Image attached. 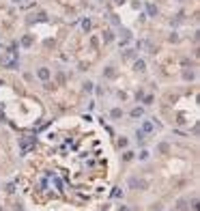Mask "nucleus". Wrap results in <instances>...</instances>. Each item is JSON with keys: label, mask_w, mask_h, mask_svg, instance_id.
Wrapping results in <instances>:
<instances>
[{"label": "nucleus", "mask_w": 200, "mask_h": 211, "mask_svg": "<svg viewBox=\"0 0 200 211\" xmlns=\"http://www.w3.org/2000/svg\"><path fill=\"white\" fill-rule=\"evenodd\" d=\"M112 39H114L112 30H106V32H103V41H112Z\"/></svg>", "instance_id": "2eb2a0df"}, {"label": "nucleus", "mask_w": 200, "mask_h": 211, "mask_svg": "<svg viewBox=\"0 0 200 211\" xmlns=\"http://www.w3.org/2000/svg\"><path fill=\"white\" fill-rule=\"evenodd\" d=\"M134 69H136V71H144V69H146V63H144V60H136V63H134Z\"/></svg>", "instance_id": "20e7f679"}, {"label": "nucleus", "mask_w": 200, "mask_h": 211, "mask_svg": "<svg viewBox=\"0 0 200 211\" xmlns=\"http://www.w3.org/2000/svg\"><path fill=\"white\" fill-rule=\"evenodd\" d=\"M136 138L142 142V140H144V131H142V129H138V131H136Z\"/></svg>", "instance_id": "f3484780"}, {"label": "nucleus", "mask_w": 200, "mask_h": 211, "mask_svg": "<svg viewBox=\"0 0 200 211\" xmlns=\"http://www.w3.org/2000/svg\"><path fill=\"white\" fill-rule=\"evenodd\" d=\"M22 45H24V48H30V45H32V37H30V35L22 37Z\"/></svg>", "instance_id": "39448f33"}, {"label": "nucleus", "mask_w": 200, "mask_h": 211, "mask_svg": "<svg viewBox=\"0 0 200 211\" xmlns=\"http://www.w3.org/2000/svg\"><path fill=\"white\" fill-rule=\"evenodd\" d=\"M114 2H116V5H125V0H114Z\"/></svg>", "instance_id": "4be33fe9"}, {"label": "nucleus", "mask_w": 200, "mask_h": 211, "mask_svg": "<svg viewBox=\"0 0 200 211\" xmlns=\"http://www.w3.org/2000/svg\"><path fill=\"white\" fill-rule=\"evenodd\" d=\"M153 129H155V125H153L151 121H146V123L142 125V131H144V134H148V131H153Z\"/></svg>", "instance_id": "6e6552de"}, {"label": "nucleus", "mask_w": 200, "mask_h": 211, "mask_svg": "<svg viewBox=\"0 0 200 211\" xmlns=\"http://www.w3.org/2000/svg\"><path fill=\"white\" fill-rule=\"evenodd\" d=\"M134 155H136V153H131V151H125V153H123V159H125V162H129V159H134Z\"/></svg>", "instance_id": "4468645a"}, {"label": "nucleus", "mask_w": 200, "mask_h": 211, "mask_svg": "<svg viewBox=\"0 0 200 211\" xmlns=\"http://www.w3.org/2000/svg\"><path fill=\"white\" fill-rule=\"evenodd\" d=\"M0 67H17V60H13L11 56H7V54H0Z\"/></svg>", "instance_id": "f257e3e1"}, {"label": "nucleus", "mask_w": 200, "mask_h": 211, "mask_svg": "<svg viewBox=\"0 0 200 211\" xmlns=\"http://www.w3.org/2000/svg\"><path fill=\"white\" fill-rule=\"evenodd\" d=\"M110 116H112V119H120V116H123V110H120V108H114V110L110 112Z\"/></svg>", "instance_id": "9d476101"}, {"label": "nucleus", "mask_w": 200, "mask_h": 211, "mask_svg": "<svg viewBox=\"0 0 200 211\" xmlns=\"http://www.w3.org/2000/svg\"><path fill=\"white\" fill-rule=\"evenodd\" d=\"M13 2H19V0H13Z\"/></svg>", "instance_id": "b1692460"}, {"label": "nucleus", "mask_w": 200, "mask_h": 211, "mask_svg": "<svg viewBox=\"0 0 200 211\" xmlns=\"http://www.w3.org/2000/svg\"><path fill=\"white\" fill-rule=\"evenodd\" d=\"M140 159H148V151H140Z\"/></svg>", "instance_id": "6ab92c4d"}, {"label": "nucleus", "mask_w": 200, "mask_h": 211, "mask_svg": "<svg viewBox=\"0 0 200 211\" xmlns=\"http://www.w3.org/2000/svg\"><path fill=\"white\" fill-rule=\"evenodd\" d=\"M106 78H110V80H112V78H116V71H114V67H108V69H106Z\"/></svg>", "instance_id": "9b49d317"}, {"label": "nucleus", "mask_w": 200, "mask_h": 211, "mask_svg": "<svg viewBox=\"0 0 200 211\" xmlns=\"http://www.w3.org/2000/svg\"><path fill=\"white\" fill-rule=\"evenodd\" d=\"M37 76H39V80L47 82V80H49V76H52V73H49V69H47V67H41L39 71H37Z\"/></svg>", "instance_id": "f03ea898"}, {"label": "nucleus", "mask_w": 200, "mask_h": 211, "mask_svg": "<svg viewBox=\"0 0 200 211\" xmlns=\"http://www.w3.org/2000/svg\"><path fill=\"white\" fill-rule=\"evenodd\" d=\"M129 185H131V187H138V190H146V187H148V183H146V181H140V179H131Z\"/></svg>", "instance_id": "7ed1b4c3"}, {"label": "nucleus", "mask_w": 200, "mask_h": 211, "mask_svg": "<svg viewBox=\"0 0 200 211\" xmlns=\"http://www.w3.org/2000/svg\"><path fill=\"white\" fill-rule=\"evenodd\" d=\"M192 211H198V200H196V198L192 200Z\"/></svg>", "instance_id": "aec40b11"}, {"label": "nucleus", "mask_w": 200, "mask_h": 211, "mask_svg": "<svg viewBox=\"0 0 200 211\" xmlns=\"http://www.w3.org/2000/svg\"><path fill=\"white\" fill-rule=\"evenodd\" d=\"M13 209H15V211H24V207H22V205H19V202H17V205H15V207H13Z\"/></svg>", "instance_id": "412c9836"}, {"label": "nucleus", "mask_w": 200, "mask_h": 211, "mask_svg": "<svg viewBox=\"0 0 200 211\" xmlns=\"http://www.w3.org/2000/svg\"><path fill=\"white\" fill-rule=\"evenodd\" d=\"M157 151H159V153H164V155H166V153H170V145H168V142H161V145H159V147H157Z\"/></svg>", "instance_id": "423d86ee"}, {"label": "nucleus", "mask_w": 200, "mask_h": 211, "mask_svg": "<svg viewBox=\"0 0 200 211\" xmlns=\"http://www.w3.org/2000/svg\"><path fill=\"white\" fill-rule=\"evenodd\" d=\"M183 78L185 80H194V71H183Z\"/></svg>", "instance_id": "dca6fc26"}, {"label": "nucleus", "mask_w": 200, "mask_h": 211, "mask_svg": "<svg viewBox=\"0 0 200 211\" xmlns=\"http://www.w3.org/2000/svg\"><path fill=\"white\" fill-rule=\"evenodd\" d=\"M131 116H134V119H140V116H142V108H134L131 110Z\"/></svg>", "instance_id": "ddd939ff"}, {"label": "nucleus", "mask_w": 200, "mask_h": 211, "mask_svg": "<svg viewBox=\"0 0 200 211\" xmlns=\"http://www.w3.org/2000/svg\"><path fill=\"white\" fill-rule=\"evenodd\" d=\"M82 28H84V32H88L90 30V19L86 17V19H82Z\"/></svg>", "instance_id": "f8f14e48"}, {"label": "nucleus", "mask_w": 200, "mask_h": 211, "mask_svg": "<svg viewBox=\"0 0 200 211\" xmlns=\"http://www.w3.org/2000/svg\"><path fill=\"white\" fill-rule=\"evenodd\" d=\"M177 207H179V211H187V209H189V207H187V200H185V198H181V200L177 202Z\"/></svg>", "instance_id": "1a4fd4ad"}, {"label": "nucleus", "mask_w": 200, "mask_h": 211, "mask_svg": "<svg viewBox=\"0 0 200 211\" xmlns=\"http://www.w3.org/2000/svg\"><path fill=\"white\" fill-rule=\"evenodd\" d=\"M146 13L151 15V17H155V15H157V7H155V5H146Z\"/></svg>", "instance_id": "0eeeda50"}, {"label": "nucleus", "mask_w": 200, "mask_h": 211, "mask_svg": "<svg viewBox=\"0 0 200 211\" xmlns=\"http://www.w3.org/2000/svg\"><path fill=\"white\" fill-rule=\"evenodd\" d=\"M0 86H5V82H2V80H0Z\"/></svg>", "instance_id": "5701e85b"}, {"label": "nucleus", "mask_w": 200, "mask_h": 211, "mask_svg": "<svg viewBox=\"0 0 200 211\" xmlns=\"http://www.w3.org/2000/svg\"><path fill=\"white\" fill-rule=\"evenodd\" d=\"M93 86H95L93 82H84V90H88V93H90V90H93Z\"/></svg>", "instance_id": "a211bd4d"}]
</instances>
